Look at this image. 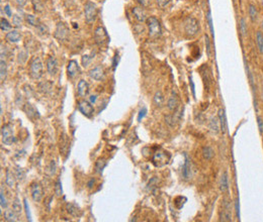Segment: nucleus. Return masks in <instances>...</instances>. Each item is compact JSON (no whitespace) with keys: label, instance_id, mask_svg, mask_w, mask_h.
I'll return each instance as SVG.
<instances>
[{"label":"nucleus","instance_id":"12","mask_svg":"<svg viewBox=\"0 0 263 222\" xmlns=\"http://www.w3.org/2000/svg\"><path fill=\"white\" fill-rule=\"evenodd\" d=\"M184 158H185V160H184V164L182 166V171H181V173H182V177L184 180H189L192 176L191 163L186 154H184Z\"/></svg>","mask_w":263,"mask_h":222},{"label":"nucleus","instance_id":"56","mask_svg":"<svg viewBox=\"0 0 263 222\" xmlns=\"http://www.w3.org/2000/svg\"><path fill=\"white\" fill-rule=\"evenodd\" d=\"M92 184H94V180H90V182L88 183V188H91V187H92Z\"/></svg>","mask_w":263,"mask_h":222},{"label":"nucleus","instance_id":"7","mask_svg":"<svg viewBox=\"0 0 263 222\" xmlns=\"http://www.w3.org/2000/svg\"><path fill=\"white\" fill-rule=\"evenodd\" d=\"M94 40L98 45H104L109 41V36L102 26H98L94 30Z\"/></svg>","mask_w":263,"mask_h":222},{"label":"nucleus","instance_id":"6","mask_svg":"<svg viewBox=\"0 0 263 222\" xmlns=\"http://www.w3.org/2000/svg\"><path fill=\"white\" fill-rule=\"evenodd\" d=\"M1 135H2V143L6 145L12 144L15 141V137L13 136V129L10 124H5L2 126Z\"/></svg>","mask_w":263,"mask_h":222},{"label":"nucleus","instance_id":"40","mask_svg":"<svg viewBox=\"0 0 263 222\" xmlns=\"http://www.w3.org/2000/svg\"><path fill=\"white\" fill-rule=\"evenodd\" d=\"M28 110H26V114H28V116L29 117V118H33L34 115H37V111H36V109L33 108V107L30 105V104H28Z\"/></svg>","mask_w":263,"mask_h":222},{"label":"nucleus","instance_id":"39","mask_svg":"<svg viewBox=\"0 0 263 222\" xmlns=\"http://www.w3.org/2000/svg\"><path fill=\"white\" fill-rule=\"evenodd\" d=\"M22 23V20H21V17L18 16V15H14L13 18H12V25L15 26V28H20Z\"/></svg>","mask_w":263,"mask_h":222},{"label":"nucleus","instance_id":"15","mask_svg":"<svg viewBox=\"0 0 263 222\" xmlns=\"http://www.w3.org/2000/svg\"><path fill=\"white\" fill-rule=\"evenodd\" d=\"M89 77L91 79L95 80V81H101V80L104 79V71H103V69L100 66H97V67H95L93 69H91V70L89 71Z\"/></svg>","mask_w":263,"mask_h":222},{"label":"nucleus","instance_id":"20","mask_svg":"<svg viewBox=\"0 0 263 222\" xmlns=\"http://www.w3.org/2000/svg\"><path fill=\"white\" fill-rule=\"evenodd\" d=\"M21 39V34L17 30H10L9 32L6 33L5 40L9 43H17Z\"/></svg>","mask_w":263,"mask_h":222},{"label":"nucleus","instance_id":"16","mask_svg":"<svg viewBox=\"0 0 263 222\" xmlns=\"http://www.w3.org/2000/svg\"><path fill=\"white\" fill-rule=\"evenodd\" d=\"M179 105V99H178V96H177L176 92L175 91H172L171 95H170V97L168 99L167 101V107L169 110L171 111H175L177 109V107H178Z\"/></svg>","mask_w":263,"mask_h":222},{"label":"nucleus","instance_id":"47","mask_svg":"<svg viewBox=\"0 0 263 222\" xmlns=\"http://www.w3.org/2000/svg\"><path fill=\"white\" fill-rule=\"evenodd\" d=\"M257 123H258V128H259V132L263 134V118L261 116H257Z\"/></svg>","mask_w":263,"mask_h":222},{"label":"nucleus","instance_id":"25","mask_svg":"<svg viewBox=\"0 0 263 222\" xmlns=\"http://www.w3.org/2000/svg\"><path fill=\"white\" fill-rule=\"evenodd\" d=\"M25 19H26V22H28L29 24L33 25V26H37V28H38V26L41 24L40 19H38L37 16L33 15V14H28L25 16Z\"/></svg>","mask_w":263,"mask_h":222},{"label":"nucleus","instance_id":"32","mask_svg":"<svg viewBox=\"0 0 263 222\" xmlns=\"http://www.w3.org/2000/svg\"><path fill=\"white\" fill-rule=\"evenodd\" d=\"M249 16L251 18V20L252 21H255L257 18V10H256V7H255L254 5H249Z\"/></svg>","mask_w":263,"mask_h":222},{"label":"nucleus","instance_id":"48","mask_svg":"<svg viewBox=\"0 0 263 222\" xmlns=\"http://www.w3.org/2000/svg\"><path fill=\"white\" fill-rule=\"evenodd\" d=\"M24 203H25V212H26V216H28V219L29 221H32V217H30V213H29V207L28 202H26L25 199L24 200Z\"/></svg>","mask_w":263,"mask_h":222},{"label":"nucleus","instance_id":"3","mask_svg":"<svg viewBox=\"0 0 263 222\" xmlns=\"http://www.w3.org/2000/svg\"><path fill=\"white\" fill-rule=\"evenodd\" d=\"M97 7L93 2L88 1L85 3L84 6V14H85V20L87 23H92L94 22L96 17H97Z\"/></svg>","mask_w":263,"mask_h":222},{"label":"nucleus","instance_id":"17","mask_svg":"<svg viewBox=\"0 0 263 222\" xmlns=\"http://www.w3.org/2000/svg\"><path fill=\"white\" fill-rule=\"evenodd\" d=\"M47 71L50 75H56L58 72V62L55 57H49L47 60Z\"/></svg>","mask_w":263,"mask_h":222},{"label":"nucleus","instance_id":"28","mask_svg":"<svg viewBox=\"0 0 263 222\" xmlns=\"http://www.w3.org/2000/svg\"><path fill=\"white\" fill-rule=\"evenodd\" d=\"M6 75H7V65L5 63V61H3V59H1V62H0V78H1L2 82L5 80Z\"/></svg>","mask_w":263,"mask_h":222},{"label":"nucleus","instance_id":"55","mask_svg":"<svg viewBox=\"0 0 263 222\" xmlns=\"http://www.w3.org/2000/svg\"><path fill=\"white\" fill-rule=\"evenodd\" d=\"M96 98H97V96H96V95H92V96H90V102H91V103H95Z\"/></svg>","mask_w":263,"mask_h":222},{"label":"nucleus","instance_id":"33","mask_svg":"<svg viewBox=\"0 0 263 222\" xmlns=\"http://www.w3.org/2000/svg\"><path fill=\"white\" fill-rule=\"evenodd\" d=\"M207 20L208 26H210L212 36V37H215V32H214V26H212V12H211V10H208L207 13Z\"/></svg>","mask_w":263,"mask_h":222},{"label":"nucleus","instance_id":"29","mask_svg":"<svg viewBox=\"0 0 263 222\" xmlns=\"http://www.w3.org/2000/svg\"><path fill=\"white\" fill-rule=\"evenodd\" d=\"M105 166H106L105 160H104V159H99L97 162L95 163V172H96V173H98V174H101L103 169L105 168Z\"/></svg>","mask_w":263,"mask_h":222},{"label":"nucleus","instance_id":"1","mask_svg":"<svg viewBox=\"0 0 263 222\" xmlns=\"http://www.w3.org/2000/svg\"><path fill=\"white\" fill-rule=\"evenodd\" d=\"M199 32V23L195 18L187 17L184 21V32L188 37L195 36Z\"/></svg>","mask_w":263,"mask_h":222},{"label":"nucleus","instance_id":"13","mask_svg":"<svg viewBox=\"0 0 263 222\" xmlns=\"http://www.w3.org/2000/svg\"><path fill=\"white\" fill-rule=\"evenodd\" d=\"M78 72H79L78 63H77L75 60L69 61L68 66H67V75H68V78H70V79L74 78L75 76L78 74Z\"/></svg>","mask_w":263,"mask_h":222},{"label":"nucleus","instance_id":"42","mask_svg":"<svg viewBox=\"0 0 263 222\" xmlns=\"http://www.w3.org/2000/svg\"><path fill=\"white\" fill-rule=\"evenodd\" d=\"M92 59H93V57L88 56V55H84L82 57V65H83V67H87L88 65L91 63Z\"/></svg>","mask_w":263,"mask_h":222},{"label":"nucleus","instance_id":"10","mask_svg":"<svg viewBox=\"0 0 263 222\" xmlns=\"http://www.w3.org/2000/svg\"><path fill=\"white\" fill-rule=\"evenodd\" d=\"M30 192H32V198L34 202H41L42 196H44V192H42V186L38 183H33L32 187H30Z\"/></svg>","mask_w":263,"mask_h":222},{"label":"nucleus","instance_id":"49","mask_svg":"<svg viewBox=\"0 0 263 222\" xmlns=\"http://www.w3.org/2000/svg\"><path fill=\"white\" fill-rule=\"evenodd\" d=\"M4 11H5V13L7 14V16L12 17V12H11V10H10V6H9L8 4L5 5V7H4Z\"/></svg>","mask_w":263,"mask_h":222},{"label":"nucleus","instance_id":"11","mask_svg":"<svg viewBox=\"0 0 263 222\" xmlns=\"http://www.w3.org/2000/svg\"><path fill=\"white\" fill-rule=\"evenodd\" d=\"M221 221H232V211L231 204L228 201H224L221 210Z\"/></svg>","mask_w":263,"mask_h":222},{"label":"nucleus","instance_id":"4","mask_svg":"<svg viewBox=\"0 0 263 222\" xmlns=\"http://www.w3.org/2000/svg\"><path fill=\"white\" fill-rule=\"evenodd\" d=\"M170 160V155L167 152H165L163 150H159L157 151L155 154H154L153 158H152V163L155 167H163L165 164H167Z\"/></svg>","mask_w":263,"mask_h":222},{"label":"nucleus","instance_id":"26","mask_svg":"<svg viewBox=\"0 0 263 222\" xmlns=\"http://www.w3.org/2000/svg\"><path fill=\"white\" fill-rule=\"evenodd\" d=\"M4 219L6 221L12 222V221H16L17 220V214L14 212V210H6L4 212Z\"/></svg>","mask_w":263,"mask_h":222},{"label":"nucleus","instance_id":"43","mask_svg":"<svg viewBox=\"0 0 263 222\" xmlns=\"http://www.w3.org/2000/svg\"><path fill=\"white\" fill-rule=\"evenodd\" d=\"M46 172H47L50 176H52V175L55 174V172H56V164H55L54 160H52V163L50 164V166L47 168V171H46Z\"/></svg>","mask_w":263,"mask_h":222},{"label":"nucleus","instance_id":"8","mask_svg":"<svg viewBox=\"0 0 263 222\" xmlns=\"http://www.w3.org/2000/svg\"><path fill=\"white\" fill-rule=\"evenodd\" d=\"M68 33H69V29H68L67 26L65 25V23H63V22H59V23L57 24V28L55 29L54 36H55L58 41H63L68 37Z\"/></svg>","mask_w":263,"mask_h":222},{"label":"nucleus","instance_id":"52","mask_svg":"<svg viewBox=\"0 0 263 222\" xmlns=\"http://www.w3.org/2000/svg\"><path fill=\"white\" fill-rule=\"evenodd\" d=\"M236 212H237V216L240 218V207H239V200L236 201Z\"/></svg>","mask_w":263,"mask_h":222},{"label":"nucleus","instance_id":"50","mask_svg":"<svg viewBox=\"0 0 263 222\" xmlns=\"http://www.w3.org/2000/svg\"><path fill=\"white\" fill-rule=\"evenodd\" d=\"M189 83H190V85H191V91H192L193 97H195V87H194V83L192 81V78H189Z\"/></svg>","mask_w":263,"mask_h":222},{"label":"nucleus","instance_id":"24","mask_svg":"<svg viewBox=\"0 0 263 222\" xmlns=\"http://www.w3.org/2000/svg\"><path fill=\"white\" fill-rule=\"evenodd\" d=\"M202 154H203V159L207 160H212L215 156V152H214V150H212L211 147H203Z\"/></svg>","mask_w":263,"mask_h":222},{"label":"nucleus","instance_id":"51","mask_svg":"<svg viewBox=\"0 0 263 222\" xmlns=\"http://www.w3.org/2000/svg\"><path fill=\"white\" fill-rule=\"evenodd\" d=\"M137 1L140 3L142 6H148L150 0H137Z\"/></svg>","mask_w":263,"mask_h":222},{"label":"nucleus","instance_id":"18","mask_svg":"<svg viewBox=\"0 0 263 222\" xmlns=\"http://www.w3.org/2000/svg\"><path fill=\"white\" fill-rule=\"evenodd\" d=\"M89 92V84L85 80H80L77 86V93L80 97H85Z\"/></svg>","mask_w":263,"mask_h":222},{"label":"nucleus","instance_id":"5","mask_svg":"<svg viewBox=\"0 0 263 222\" xmlns=\"http://www.w3.org/2000/svg\"><path fill=\"white\" fill-rule=\"evenodd\" d=\"M29 74L33 79H40L42 76V63L40 58H34L30 62Z\"/></svg>","mask_w":263,"mask_h":222},{"label":"nucleus","instance_id":"37","mask_svg":"<svg viewBox=\"0 0 263 222\" xmlns=\"http://www.w3.org/2000/svg\"><path fill=\"white\" fill-rule=\"evenodd\" d=\"M0 26H1L2 32H7V30H9L11 28V24L5 18H1V24H0Z\"/></svg>","mask_w":263,"mask_h":222},{"label":"nucleus","instance_id":"54","mask_svg":"<svg viewBox=\"0 0 263 222\" xmlns=\"http://www.w3.org/2000/svg\"><path fill=\"white\" fill-rule=\"evenodd\" d=\"M118 55L114 57V63H113V65H114V69H115V67L118 66Z\"/></svg>","mask_w":263,"mask_h":222},{"label":"nucleus","instance_id":"27","mask_svg":"<svg viewBox=\"0 0 263 222\" xmlns=\"http://www.w3.org/2000/svg\"><path fill=\"white\" fill-rule=\"evenodd\" d=\"M210 128L212 129V131L215 133H218L219 132V129H220V121H218V118L212 116L210 120Z\"/></svg>","mask_w":263,"mask_h":222},{"label":"nucleus","instance_id":"14","mask_svg":"<svg viewBox=\"0 0 263 222\" xmlns=\"http://www.w3.org/2000/svg\"><path fill=\"white\" fill-rule=\"evenodd\" d=\"M133 14H134L135 18H136L139 22H144V21H147V19H148L145 9L143 8V7H141V6L134 7V8H133Z\"/></svg>","mask_w":263,"mask_h":222},{"label":"nucleus","instance_id":"46","mask_svg":"<svg viewBox=\"0 0 263 222\" xmlns=\"http://www.w3.org/2000/svg\"><path fill=\"white\" fill-rule=\"evenodd\" d=\"M171 0H157V4L160 8H164V7L167 6Z\"/></svg>","mask_w":263,"mask_h":222},{"label":"nucleus","instance_id":"19","mask_svg":"<svg viewBox=\"0 0 263 222\" xmlns=\"http://www.w3.org/2000/svg\"><path fill=\"white\" fill-rule=\"evenodd\" d=\"M219 120H220V126H221V130L223 133L227 132V118H226V113H225V109L221 108L219 110Z\"/></svg>","mask_w":263,"mask_h":222},{"label":"nucleus","instance_id":"36","mask_svg":"<svg viewBox=\"0 0 263 222\" xmlns=\"http://www.w3.org/2000/svg\"><path fill=\"white\" fill-rule=\"evenodd\" d=\"M55 194L57 197H60L63 195V189H62V184H61V181L59 180V181H57L56 185H55Z\"/></svg>","mask_w":263,"mask_h":222},{"label":"nucleus","instance_id":"44","mask_svg":"<svg viewBox=\"0 0 263 222\" xmlns=\"http://www.w3.org/2000/svg\"><path fill=\"white\" fill-rule=\"evenodd\" d=\"M0 199H1V207L6 208L7 207V201H6V198L4 196V193H3L2 188H1V193H0Z\"/></svg>","mask_w":263,"mask_h":222},{"label":"nucleus","instance_id":"57","mask_svg":"<svg viewBox=\"0 0 263 222\" xmlns=\"http://www.w3.org/2000/svg\"><path fill=\"white\" fill-rule=\"evenodd\" d=\"M261 26H262V29H263V20H262V23H261Z\"/></svg>","mask_w":263,"mask_h":222},{"label":"nucleus","instance_id":"38","mask_svg":"<svg viewBox=\"0 0 263 222\" xmlns=\"http://www.w3.org/2000/svg\"><path fill=\"white\" fill-rule=\"evenodd\" d=\"M33 5L34 11H37V12H42V9H44V6L40 2V0H33Z\"/></svg>","mask_w":263,"mask_h":222},{"label":"nucleus","instance_id":"30","mask_svg":"<svg viewBox=\"0 0 263 222\" xmlns=\"http://www.w3.org/2000/svg\"><path fill=\"white\" fill-rule=\"evenodd\" d=\"M5 183H6L7 186L10 187V188H12V187H14V185H15V178H14V176L12 175V173H11L10 171H6Z\"/></svg>","mask_w":263,"mask_h":222},{"label":"nucleus","instance_id":"41","mask_svg":"<svg viewBox=\"0 0 263 222\" xmlns=\"http://www.w3.org/2000/svg\"><path fill=\"white\" fill-rule=\"evenodd\" d=\"M206 51H207V57H211V53H212V49H211V41L208 39V36L206 34Z\"/></svg>","mask_w":263,"mask_h":222},{"label":"nucleus","instance_id":"21","mask_svg":"<svg viewBox=\"0 0 263 222\" xmlns=\"http://www.w3.org/2000/svg\"><path fill=\"white\" fill-rule=\"evenodd\" d=\"M66 209H67V212L70 214L71 216H74V217H79L81 215V209L78 207V206H76L75 204H73V203H68L67 205H66Z\"/></svg>","mask_w":263,"mask_h":222},{"label":"nucleus","instance_id":"23","mask_svg":"<svg viewBox=\"0 0 263 222\" xmlns=\"http://www.w3.org/2000/svg\"><path fill=\"white\" fill-rule=\"evenodd\" d=\"M220 189L222 192H226L229 189V180H228V174L224 172L221 177V181H220Z\"/></svg>","mask_w":263,"mask_h":222},{"label":"nucleus","instance_id":"58","mask_svg":"<svg viewBox=\"0 0 263 222\" xmlns=\"http://www.w3.org/2000/svg\"><path fill=\"white\" fill-rule=\"evenodd\" d=\"M97 1H102V0H97Z\"/></svg>","mask_w":263,"mask_h":222},{"label":"nucleus","instance_id":"35","mask_svg":"<svg viewBox=\"0 0 263 222\" xmlns=\"http://www.w3.org/2000/svg\"><path fill=\"white\" fill-rule=\"evenodd\" d=\"M12 209L14 210V212L17 214V215H19V214L21 213V205H20V202L18 201V199L16 198L13 202L12 204Z\"/></svg>","mask_w":263,"mask_h":222},{"label":"nucleus","instance_id":"53","mask_svg":"<svg viewBox=\"0 0 263 222\" xmlns=\"http://www.w3.org/2000/svg\"><path fill=\"white\" fill-rule=\"evenodd\" d=\"M15 2H16L19 6H24L26 3V0H15Z\"/></svg>","mask_w":263,"mask_h":222},{"label":"nucleus","instance_id":"31","mask_svg":"<svg viewBox=\"0 0 263 222\" xmlns=\"http://www.w3.org/2000/svg\"><path fill=\"white\" fill-rule=\"evenodd\" d=\"M256 44L259 52L261 55H263V34L260 32H257L256 33Z\"/></svg>","mask_w":263,"mask_h":222},{"label":"nucleus","instance_id":"9","mask_svg":"<svg viewBox=\"0 0 263 222\" xmlns=\"http://www.w3.org/2000/svg\"><path fill=\"white\" fill-rule=\"evenodd\" d=\"M78 109L86 117H91L94 112L93 106H92L91 102H88L86 100H82L78 102Z\"/></svg>","mask_w":263,"mask_h":222},{"label":"nucleus","instance_id":"2","mask_svg":"<svg viewBox=\"0 0 263 222\" xmlns=\"http://www.w3.org/2000/svg\"><path fill=\"white\" fill-rule=\"evenodd\" d=\"M147 24H148V28H149V36L153 37V39H156V37L161 36L162 32V28H161V24L159 20L157 19L155 16H150L147 19Z\"/></svg>","mask_w":263,"mask_h":222},{"label":"nucleus","instance_id":"34","mask_svg":"<svg viewBox=\"0 0 263 222\" xmlns=\"http://www.w3.org/2000/svg\"><path fill=\"white\" fill-rule=\"evenodd\" d=\"M240 30H241L242 36L245 37L247 36V24L244 18H241V20H240Z\"/></svg>","mask_w":263,"mask_h":222},{"label":"nucleus","instance_id":"45","mask_svg":"<svg viewBox=\"0 0 263 222\" xmlns=\"http://www.w3.org/2000/svg\"><path fill=\"white\" fill-rule=\"evenodd\" d=\"M146 114H147V108L146 107H143V108L140 110V112H139V115H138V121L140 122L143 118H144L145 116H146Z\"/></svg>","mask_w":263,"mask_h":222},{"label":"nucleus","instance_id":"22","mask_svg":"<svg viewBox=\"0 0 263 222\" xmlns=\"http://www.w3.org/2000/svg\"><path fill=\"white\" fill-rule=\"evenodd\" d=\"M164 101H165V98H164V95L162 94L161 91H157L155 95H154V98H153V102L157 107H162L164 105Z\"/></svg>","mask_w":263,"mask_h":222}]
</instances>
